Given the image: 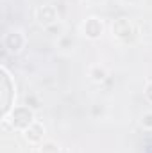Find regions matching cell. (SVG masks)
<instances>
[{
	"label": "cell",
	"mask_w": 152,
	"mask_h": 153,
	"mask_svg": "<svg viewBox=\"0 0 152 153\" xmlns=\"http://www.w3.org/2000/svg\"><path fill=\"white\" fill-rule=\"evenodd\" d=\"M0 107H2V119H5L7 116L11 114V111L16 107L14 100H16V84L13 80L11 73L7 71L5 66L0 68Z\"/></svg>",
	"instance_id": "6da1fadb"
},
{
	"label": "cell",
	"mask_w": 152,
	"mask_h": 153,
	"mask_svg": "<svg viewBox=\"0 0 152 153\" xmlns=\"http://www.w3.org/2000/svg\"><path fill=\"white\" fill-rule=\"evenodd\" d=\"M34 121H36V114L27 105H16L11 111V114L7 116L5 119H2V123H4L5 128L16 130V132H25Z\"/></svg>",
	"instance_id": "7a4b0ae2"
},
{
	"label": "cell",
	"mask_w": 152,
	"mask_h": 153,
	"mask_svg": "<svg viewBox=\"0 0 152 153\" xmlns=\"http://www.w3.org/2000/svg\"><path fill=\"white\" fill-rule=\"evenodd\" d=\"M111 32H113V38H116L123 45L132 43L136 39V34H138L134 23L129 18H116L111 25Z\"/></svg>",
	"instance_id": "3957f363"
},
{
	"label": "cell",
	"mask_w": 152,
	"mask_h": 153,
	"mask_svg": "<svg viewBox=\"0 0 152 153\" xmlns=\"http://www.w3.org/2000/svg\"><path fill=\"white\" fill-rule=\"evenodd\" d=\"M27 45V38L25 34L20 30V29H11L4 34V39H2V46L7 53L11 55H18Z\"/></svg>",
	"instance_id": "277c9868"
},
{
	"label": "cell",
	"mask_w": 152,
	"mask_h": 153,
	"mask_svg": "<svg viewBox=\"0 0 152 153\" xmlns=\"http://www.w3.org/2000/svg\"><path fill=\"white\" fill-rule=\"evenodd\" d=\"M36 22L43 29H48L56 23H59V13L56 9V5L52 4H43L36 9Z\"/></svg>",
	"instance_id": "5b68a950"
},
{
	"label": "cell",
	"mask_w": 152,
	"mask_h": 153,
	"mask_svg": "<svg viewBox=\"0 0 152 153\" xmlns=\"http://www.w3.org/2000/svg\"><path fill=\"white\" fill-rule=\"evenodd\" d=\"M81 30H82V34L88 39H93L95 41V39L100 38L102 32H104V22L100 18H97V16H90V18L84 20Z\"/></svg>",
	"instance_id": "8992f818"
},
{
	"label": "cell",
	"mask_w": 152,
	"mask_h": 153,
	"mask_svg": "<svg viewBox=\"0 0 152 153\" xmlns=\"http://www.w3.org/2000/svg\"><path fill=\"white\" fill-rule=\"evenodd\" d=\"M23 134V139L29 143V144H41L43 143V137H45V125L41 121H34Z\"/></svg>",
	"instance_id": "52a82bcc"
},
{
	"label": "cell",
	"mask_w": 152,
	"mask_h": 153,
	"mask_svg": "<svg viewBox=\"0 0 152 153\" xmlns=\"http://www.w3.org/2000/svg\"><path fill=\"white\" fill-rule=\"evenodd\" d=\"M88 75H90V78H91L93 82L100 84V82H104V80L109 76V73H108V68H106V66H102V64H93V66H90Z\"/></svg>",
	"instance_id": "ba28073f"
},
{
	"label": "cell",
	"mask_w": 152,
	"mask_h": 153,
	"mask_svg": "<svg viewBox=\"0 0 152 153\" xmlns=\"http://www.w3.org/2000/svg\"><path fill=\"white\" fill-rule=\"evenodd\" d=\"M38 153H61V146H59V143L47 139L41 144H38Z\"/></svg>",
	"instance_id": "9c48e42d"
},
{
	"label": "cell",
	"mask_w": 152,
	"mask_h": 153,
	"mask_svg": "<svg viewBox=\"0 0 152 153\" xmlns=\"http://www.w3.org/2000/svg\"><path fill=\"white\" fill-rule=\"evenodd\" d=\"M57 45H59V48H63V50H70V48H74L75 41H74V38H72L70 34H61V36L57 38Z\"/></svg>",
	"instance_id": "30bf717a"
},
{
	"label": "cell",
	"mask_w": 152,
	"mask_h": 153,
	"mask_svg": "<svg viewBox=\"0 0 152 153\" xmlns=\"http://www.w3.org/2000/svg\"><path fill=\"white\" fill-rule=\"evenodd\" d=\"M23 105H27V107H31L32 111H36V109L41 107V102H39V98L36 96V94H27V96H25V103H23Z\"/></svg>",
	"instance_id": "8fae6325"
},
{
	"label": "cell",
	"mask_w": 152,
	"mask_h": 153,
	"mask_svg": "<svg viewBox=\"0 0 152 153\" xmlns=\"http://www.w3.org/2000/svg\"><path fill=\"white\" fill-rule=\"evenodd\" d=\"M140 125H141L145 130H152V111H147V112H143V114H141Z\"/></svg>",
	"instance_id": "7c38bea8"
},
{
	"label": "cell",
	"mask_w": 152,
	"mask_h": 153,
	"mask_svg": "<svg viewBox=\"0 0 152 153\" xmlns=\"http://www.w3.org/2000/svg\"><path fill=\"white\" fill-rule=\"evenodd\" d=\"M104 112H106V111H104V105H100V103H95V105L91 107V116H93V117H99V116L102 117Z\"/></svg>",
	"instance_id": "4fadbf2b"
},
{
	"label": "cell",
	"mask_w": 152,
	"mask_h": 153,
	"mask_svg": "<svg viewBox=\"0 0 152 153\" xmlns=\"http://www.w3.org/2000/svg\"><path fill=\"white\" fill-rule=\"evenodd\" d=\"M145 98L152 103V80L147 82V85H145Z\"/></svg>",
	"instance_id": "5bb4252c"
},
{
	"label": "cell",
	"mask_w": 152,
	"mask_h": 153,
	"mask_svg": "<svg viewBox=\"0 0 152 153\" xmlns=\"http://www.w3.org/2000/svg\"><path fill=\"white\" fill-rule=\"evenodd\" d=\"M122 2H123V4H138L140 0H122Z\"/></svg>",
	"instance_id": "9a60e30c"
},
{
	"label": "cell",
	"mask_w": 152,
	"mask_h": 153,
	"mask_svg": "<svg viewBox=\"0 0 152 153\" xmlns=\"http://www.w3.org/2000/svg\"><path fill=\"white\" fill-rule=\"evenodd\" d=\"M90 2H93V4H100V2H104V0H90Z\"/></svg>",
	"instance_id": "2e32d148"
}]
</instances>
